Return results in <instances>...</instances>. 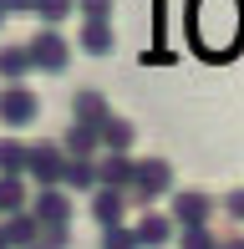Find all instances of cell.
Listing matches in <instances>:
<instances>
[{"label": "cell", "instance_id": "603a6c76", "mask_svg": "<svg viewBox=\"0 0 244 249\" xmlns=\"http://www.w3.org/2000/svg\"><path fill=\"white\" fill-rule=\"evenodd\" d=\"M76 10L87 20H112V0H76Z\"/></svg>", "mask_w": 244, "mask_h": 249}, {"label": "cell", "instance_id": "4fadbf2b", "mask_svg": "<svg viewBox=\"0 0 244 249\" xmlns=\"http://www.w3.org/2000/svg\"><path fill=\"white\" fill-rule=\"evenodd\" d=\"M61 188H71V194H92V188H97V158H66Z\"/></svg>", "mask_w": 244, "mask_h": 249}, {"label": "cell", "instance_id": "8992f818", "mask_svg": "<svg viewBox=\"0 0 244 249\" xmlns=\"http://www.w3.org/2000/svg\"><path fill=\"white\" fill-rule=\"evenodd\" d=\"M26 209L36 213V224H41V229H61V224H71V198H66V188H61V183L36 188Z\"/></svg>", "mask_w": 244, "mask_h": 249}, {"label": "cell", "instance_id": "3957f363", "mask_svg": "<svg viewBox=\"0 0 244 249\" xmlns=\"http://www.w3.org/2000/svg\"><path fill=\"white\" fill-rule=\"evenodd\" d=\"M26 56H31V71H66V61H71V46H66L61 26H41L36 36L26 41Z\"/></svg>", "mask_w": 244, "mask_h": 249}, {"label": "cell", "instance_id": "7c38bea8", "mask_svg": "<svg viewBox=\"0 0 244 249\" xmlns=\"http://www.w3.org/2000/svg\"><path fill=\"white\" fill-rule=\"evenodd\" d=\"M132 234H138L142 249H163V244H173V219L168 213H142V219L132 224Z\"/></svg>", "mask_w": 244, "mask_h": 249}, {"label": "cell", "instance_id": "5bb4252c", "mask_svg": "<svg viewBox=\"0 0 244 249\" xmlns=\"http://www.w3.org/2000/svg\"><path fill=\"white\" fill-rule=\"evenodd\" d=\"M97 148L127 153V148H132V122H127V117H107L102 127H97Z\"/></svg>", "mask_w": 244, "mask_h": 249}, {"label": "cell", "instance_id": "ffe728a7", "mask_svg": "<svg viewBox=\"0 0 244 249\" xmlns=\"http://www.w3.org/2000/svg\"><path fill=\"white\" fill-rule=\"evenodd\" d=\"M178 234V249H214L219 244V234L209 229V224H193V229H173Z\"/></svg>", "mask_w": 244, "mask_h": 249}, {"label": "cell", "instance_id": "7a4b0ae2", "mask_svg": "<svg viewBox=\"0 0 244 249\" xmlns=\"http://www.w3.org/2000/svg\"><path fill=\"white\" fill-rule=\"evenodd\" d=\"M173 188V168L163 158H132V183H127V203L148 209L153 198H163Z\"/></svg>", "mask_w": 244, "mask_h": 249}, {"label": "cell", "instance_id": "9a60e30c", "mask_svg": "<svg viewBox=\"0 0 244 249\" xmlns=\"http://www.w3.org/2000/svg\"><path fill=\"white\" fill-rule=\"evenodd\" d=\"M61 153L66 158H97V127H87V122H71L61 138Z\"/></svg>", "mask_w": 244, "mask_h": 249}, {"label": "cell", "instance_id": "e0dca14e", "mask_svg": "<svg viewBox=\"0 0 244 249\" xmlns=\"http://www.w3.org/2000/svg\"><path fill=\"white\" fill-rule=\"evenodd\" d=\"M0 178H26V142L0 138Z\"/></svg>", "mask_w": 244, "mask_h": 249}, {"label": "cell", "instance_id": "9c48e42d", "mask_svg": "<svg viewBox=\"0 0 244 249\" xmlns=\"http://www.w3.org/2000/svg\"><path fill=\"white\" fill-rule=\"evenodd\" d=\"M127 183H132V158L127 153L97 158V188H117V194H127Z\"/></svg>", "mask_w": 244, "mask_h": 249}, {"label": "cell", "instance_id": "5b68a950", "mask_svg": "<svg viewBox=\"0 0 244 249\" xmlns=\"http://www.w3.org/2000/svg\"><path fill=\"white\" fill-rule=\"evenodd\" d=\"M36 112H41V97L31 92L26 82H16V87H5V92H0V122H5L10 132L31 127V122H36Z\"/></svg>", "mask_w": 244, "mask_h": 249}, {"label": "cell", "instance_id": "2e32d148", "mask_svg": "<svg viewBox=\"0 0 244 249\" xmlns=\"http://www.w3.org/2000/svg\"><path fill=\"white\" fill-rule=\"evenodd\" d=\"M117 41H112V20H87L82 26V51L87 56H107Z\"/></svg>", "mask_w": 244, "mask_h": 249}, {"label": "cell", "instance_id": "d6986e66", "mask_svg": "<svg viewBox=\"0 0 244 249\" xmlns=\"http://www.w3.org/2000/svg\"><path fill=\"white\" fill-rule=\"evenodd\" d=\"M26 203H31L26 178H0V213H20Z\"/></svg>", "mask_w": 244, "mask_h": 249}, {"label": "cell", "instance_id": "30bf717a", "mask_svg": "<svg viewBox=\"0 0 244 249\" xmlns=\"http://www.w3.org/2000/svg\"><path fill=\"white\" fill-rule=\"evenodd\" d=\"M0 234H5L10 249H31V244L41 239V224H36V213H31V209H20V213H5Z\"/></svg>", "mask_w": 244, "mask_h": 249}, {"label": "cell", "instance_id": "8fae6325", "mask_svg": "<svg viewBox=\"0 0 244 249\" xmlns=\"http://www.w3.org/2000/svg\"><path fill=\"white\" fill-rule=\"evenodd\" d=\"M71 117H76V122H87V127H102V122L112 117V107H107V97H102V92L82 87V92L71 97Z\"/></svg>", "mask_w": 244, "mask_h": 249}, {"label": "cell", "instance_id": "44dd1931", "mask_svg": "<svg viewBox=\"0 0 244 249\" xmlns=\"http://www.w3.org/2000/svg\"><path fill=\"white\" fill-rule=\"evenodd\" d=\"M71 10H76V0H36V5H31V16H41L46 26H61Z\"/></svg>", "mask_w": 244, "mask_h": 249}, {"label": "cell", "instance_id": "4316f807", "mask_svg": "<svg viewBox=\"0 0 244 249\" xmlns=\"http://www.w3.org/2000/svg\"><path fill=\"white\" fill-rule=\"evenodd\" d=\"M0 249H10V244H5V234H0Z\"/></svg>", "mask_w": 244, "mask_h": 249}, {"label": "cell", "instance_id": "7402d4cb", "mask_svg": "<svg viewBox=\"0 0 244 249\" xmlns=\"http://www.w3.org/2000/svg\"><path fill=\"white\" fill-rule=\"evenodd\" d=\"M102 249H142V244L127 224H112V229H102Z\"/></svg>", "mask_w": 244, "mask_h": 249}, {"label": "cell", "instance_id": "6da1fadb", "mask_svg": "<svg viewBox=\"0 0 244 249\" xmlns=\"http://www.w3.org/2000/svg\"><path fill=\"white\" fill-rule=\"evenodd\" d=\"M188 36L209 61H229L244 46V0H188Z\"/></svg>", "mask_w": 244, "mask_h": 249}, {"label": "cell", "instance_id": "484cf974", "mask_svg": "<svg viewBox=\"0 0 244 249\" xmlns=\"http://www.w3.org/2000/svg\"><path fill=\"white\" fill-rule=\"evenodd\" d=\"M214 249H244V239H219Z\"/></svg>", "mask_w": 244, "mask_h": 249}, {"label": "cell", "instance_id": "ac0fdd59", "mask_svg": "<svg viewBox=\"0 0 244 249\" xmlns=\"http://www.w3.org/2000/svg\"><path fill=\"white\" fill-rule=\"evenodd\" d=\"M0 76H5L10 87L31 76V56H26V46H0Z\"/></svg>", "mask_w": 244, "mask_h": 249}, {"label": "cell", "instance_id": "f1b7e54d", "mask_svg": "<svg viewBox=\"0 0 244 249\" xmlns=\"http://www.w3.org/2000/svg\"><path fill=\"white\" fill-rule=\"evenodd\" d=\"M0 20H5V10H0Z\"/></svg>", "mask_w": 244, "mask_h": 249}, {"label": "cell", "instance_id": "277c9868", "mask_svg": "<svg viewBox=\"0 0 244 249\" xmlns=\"http://www.w3.org/2000/svg\"><path fill=\"white\" fill-rule=\"evenodd\" d=\"M61 168H66L61 142H26V178H31L36 188L61 183Z\"/></svg>", "mask_w": 244, "mask_h": 249}, {"label": "cell", "instance_id": "52a82bcc", "mask_svg": "<svg viewBox=\"0 0 244 249\" xmlns=\"http://www.w3.org/2000/svg\"><path fill=\"white\" fill-rule=\"evenodd\" d=\"M173 229H193V224H209L214 219V198L209 194H178L173 198Z\"/></svg>", "mask_w": 244, "mask_h": 249}, {"label": "cell", "instance_id": "83f0119b", "mask_svg": "<svg viewBox=\"0 0 244 249\" xmlns=\"http://www.w3.org/2000/svg\"><path fill=\"white\" fill-rule=\"evenodd\" d=\"M31 249H46V244H31Z\"/></svg>", "mask_w": 244, "mask_h": 249}, {"label": "cell", "instance_id": "d4e9b609", "mask_svg": "<svg viewBox=\"0 0 244 249\" xmlns=\"http://www.w3.org/2000/svg\"><path fill=\"white\" fill-rule=\"evenodd\" d=\"M31 5H36V0H0V10H5V16H10V10H16V16H31Z\"/></svg>", "mask_w": 244, "mask_h": 249}, {"label": "cell", "instance_id": "ba28073f", "mask_svg": "<svg viewBox=\"0 0 244 249\" xmlns=\"http://www.w3.org/2000/svg\"><path fill=\"white\" fill-rule=\"evenodd\" d=\"M122 219H127V194H117V188H92V224L97 229H112Z\"/></svg>", "mask_w": 244, "mask_h": 249}, {"label": "cell", "instance_id": "cb8c5ba5", "mask_svg": "<svg viewBox=\"0 0 244 249\" xmlns=\"http://www.w3.org/2000/svg\"><path fill=\"white\" fill-rule=\"evenodd\" d=\"M224 213H229V219H239V224H244V188H234V194L224 198Z\"/></svg>", "mask_w": 244, "mask_h": 249}]
</instances>
